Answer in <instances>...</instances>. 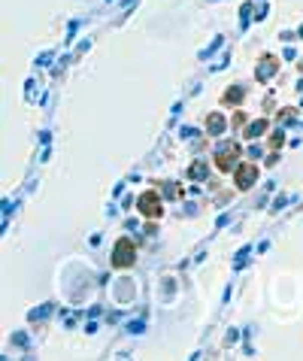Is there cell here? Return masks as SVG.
Listing matches in <instances>:
<instances>
[{"instance_id":"cell-5","label":"cell","mask_w":303,"mask_h":361,"mask_svg":"<svg viewBox=\"0 0 303 361\" xmlns=\"http://www.w3.org/2000/svg\"><path fill=\"white\" fill-rule=\"evenodd\" d=\"M206 128H209V134H221V131H224V118L212 112V115H209V122H206Z\"/></svg>"},{"instance_id":"cell-6","label":"cell","mask_w":303,"mask_h":361,"mask_svg":"<svg viewBox=\"0 0 303 361\" xmlns=\"http://www.w3.org/2000/svg\"><path fill=\"white\" fill-rule=\"evenodd\" d=\"M264 64H267V67H261L258 79H264V76H273V73H276V58H267V61H264Z\"/></svg>"},{"instance_id":"cell-3","label":"cell","mask_w":303,"mask_h":361,"mask_svg":"<svg viewBox=\"0 0 303 361\" xmlns=\"http://www.w3.org/2000/svg\"><path fill=\"white\" fill-rule=\"evenodd\" d=\"M240 161V146L237 143H227L218 155H215V164H218V170H231L234 164Z\"/></svg>"},{"instance_id":"cell-1","label":"cell","mask_w":303,"mask_h":361,"mask_svg":"<svg viewBox=\"0 0 303 361\" xmlns=\"http://www.w3.org/2000/svg\"><path fill=\"white\" fill-rule=\"evenodd\" d=\"M134 261H137V246H134V240H131V237H122L119 243H116V249H112V267L125 270V267H131Z\"/></svg>"},{"instance_id":"cell-4","label":"cell","mask_w":303,"mask_h":361,"mask_svg":"<svg viewBox=\"0 0 303 361\" xmlns=\"http://www.w3.org/2000/svg\"><path fill=\"white\" fill-rule=\"evenodd\" d=\"M255 179H258V167H255V164L246 161L243 167H237V185H240V188H252Z\"/></svg>"},{"instance_id":"cell-2","label":"cell","mask_w":303,"mask_h":361,"mask_svg":"<svg viewBox=\"0 0 303 361\" xmlns=\"http://www.w3.org/2000/svg\"><path fill=\"white\" fill-rule=\"evenodd\" d=\"M137 207H140V213L143 216H149V219H158L161 216V197L155 194V191H146V194H140V200H137Z\"/></svg>"}]
</instances>
